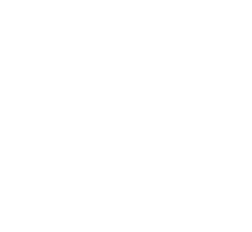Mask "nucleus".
I'll use <instances>...</instances> for the list:
<instances>
[]
</instances>
